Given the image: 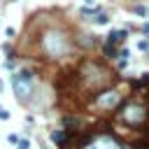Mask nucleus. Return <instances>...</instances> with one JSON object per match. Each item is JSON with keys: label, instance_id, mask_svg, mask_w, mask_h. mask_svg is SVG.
I'll list each match as a JSON object with an SVG mask.
<instances>
[{"label": "nucleus", "instance_id": "f257e3e1", "mask_svg": "<svg viewBox=\"0 0 149 149\" xmlns=\"http://www.w3.org/2000/svg\"><path fill=\"white\" fill-rule=\"evenodd\" d=\"M42 47H44V51H47L51 58H63V56L68 54V49H70V40H68L65 33L51 28V30L44 33V37H42Z\"/></svg>", "mask_w": 149, "mask_h": 149}, {"label": "nucleus", "instance_id": "f03ea898", "mask_svg": "<svg viewBox=\"0 0 149 149\" xmlns=\"http://www.w3.org/2000/svg\"><path fill=\"white\" fill-rule=\"evenodd\" d=\"M12 86H14L16 98H26L30 93V86H33V72L30 70H19L16 74H12Z\"/></svg>", "mask_w": 149, "mask_h": 149}, {"label": "nucleus", "instance_id": "7ed1b4c3", "mask_svg": "<svg viewBox=\"0 0 149 149\" xmlns=\"http://www.w3.org/2000/svg\"><path fill=\"white\" fill-rule=\"evenodd\" d=\"M121 119H123L126 123H130V126H140V123H144V119H147V107L140 105V102H130V105H126V107L121 109Z\"/></svg>", "mask_w": 149, "mask_h": 149}, {"label": "nucleus", "instance_id": "20e7f679", "mask_svg": "<svg viewBox=\"0 0 149 149\" xmlns=\"http://www.w3.org/2000/svg\"><path fill=\"white\" fill-rule=\"evenodd\" d=\"M119 100H121V93H119V91H105V93H100V95H98V105H100V107H105V109H109V107L119 105Z\"/></svg>", "mask_w": 149, "mask_h": 149}, {"label": "nucleus", "instance_id": "39448f33", "mask_svg": "<svg viewBox=\"0 0 149 149\" xmlns=\"http://www.w3.org/2000/svg\"><path fill=\"white\" fill-rule=\"evenodd\" d=\"M84 149H121L112 137H98L95 142H91V144H86Z\"/></svg>", "mask_w": 149, "mask_h": 149}, {"label": "nucleus", "instance_id": "423d86ee", "mask_svg": "<svg viewBox=\"0 0 149 149\" xmlns=\"http://www.w3.org/2000/svg\"><path fill=\"white\" fill-rule=\"evenodd\" d=\"M126 35H128V30H126V28H119V30H112V33H109V37H107V42H109V44H119V42L123 44V40H126Z\"/></svg>", "mask_w": 149, "mask_h": 149}, {"label": "nucleus", "instance_id": "0eeeda50", "mask_svg": "<svg viewBox=\"0 0 149 149\" xmlns=\"http://www.w3.org/2000/svg\"><path fill=\"white\" fill-rule=\"evenodd\" d=\"M79 37H81V40H79V44H81V47H86V49L95 44V40H93V35H79Z\"/></svg>", "mask_w": 149, "mask_h": 149}, {"label": "nucleus", "instance_id": "6e6552de", "mask_svg": "<svg viewBox=\"0 0 149 149\" xmlns=\"http://www.w3.org/2000/svg\"><path fill=\"white\" fill-rule=\"evenodd\" d=\"M102 51H105L109 58H114V56H116V49H114V44H109V42H105V44H102Z\"/></svg>", "mask_w": 149, "mask_h": 149}, {"label": "nucleus", "instance_id": "1a4fd4ad", "mask_svg": "<svg viewBox=\"0 0 149 149\" xmlns=\"http://www.w3.org/2000/svg\"><path fill=\"white\" fill-rule=\"evenodd\" d=\"M68 137H70V135H68V133H63V130H58V133H54V140H56L58 144H65V142H68Z\"/></svg>", "mask_w": 149, "mask_h": 149}, {"label": "nucleus", "instance_id": "9d476101", "mask_svg": "<svg viewBox=\"0 0 149 149\" xmlns=\"http://www.w3.org/2000/svg\"><path fill=\"white\" fill-rule=\"evenodd\" d=\"M133 12H135L137 16H147V7H142V5H135V7H133Z\"/></svg>", "mask_w": 149, "mask_h": 149}, {"label": "nucleus", "instance_id": "9b49d317", "mask_svg": "<svg viewBox=\"0 0 149 149\" xmlns=\"http://www.w3.org/2000/svg\"><path fill=\"white\" fill-rule=\"evenodd\" d=\"M107 21H109V16H107V14H98V16H95V23H100V26H102V23H107Z\"/></svg>", "mask_w": 149, "mask_h": 149}, {"label": "nucleus", "instance_id": "f8f14e48", "mask_svg": "<svg viewBox=\"0 0 149 149\" xmlns=\"http://www.w3.org/2000/svg\"><path fill=\"white\" fill-rule=\"evenodd\" d=\"M137 49L147 51V49H149V42H147V40H140V42H137Z\"/></svg>", "mask_w": 149, "mask_h": 149}, {"label": "nucleus", "instance_id": "ddd939ff", "mask_svg": "<svg viewBox=\"0 0 149 149\" xmlns=\"http://www.w3.org/2000/svg\"><path fill=\"white\" fill-rule=\"evenodd\" d=\"M0 119H2V121H5V119H9V112H7V109H2V107H0Z\"/></svg>", "mask_w": 149, "mask_h": 149}, {"label": "nucleus", "instance_id": "4468645a", "mask_svg": "<svg viewBox=\"0 0 149 149\" xmlns=\"http://www.w3.org/2000/svg\"><path fill=\"white\" fill-rule=\"evenodd\" d=\"M28 147H30V144H28L26 140H23V142H19V149H28Z\"/></svg>", "mask_w": 149, "mask_h": 149}, {"label": "nucleus", "instance_id": "2eb2a0df", "mask_svg": "<svg viewBox=\"0 0 149 149\" xmlns=\"http://www.w3.org/2000/svg\"><path fill=\"white\" fill-rule=\"evenodd\" d=\"M42 149H49V147H47V144H42Z\"/></svg>", "mask_w": 149, "mask_h": 149}, {"label": "nucleus", "instance_id": "dca6fc26", "mask_svg": "<svg viewBox=\"0 0 149 149\" xmlns=\"http://www.w3.org/2000/svg\"><path fill=\"white\" fill-rule=\"evenodd\" d=\"M0 88H2V81H0Z\"/></svg>", "mask_w": 149, "mask_h": 149}]
</instances>
